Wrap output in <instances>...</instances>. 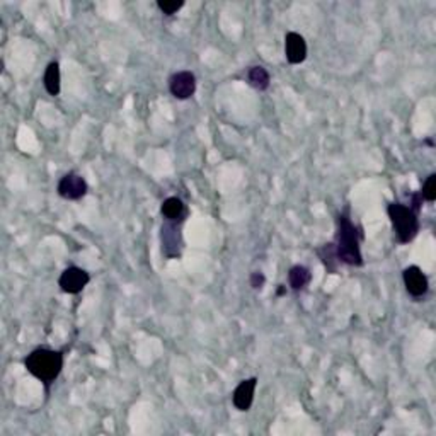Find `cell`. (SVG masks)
Here are the masks:
<instances>
[{
	"mask_svg": "<svg viewBox=\"0 0 436 436\" xmlns=\"http://www.w3.org/2000/svg\"><path fill=\"white\" fill-rule=\"evenodd\" d=\"M387 213H389L397 241L401 244H409L411 241H415L419 232V220L411 207H406L402 203H390Z\"/></svg>",
	"mask_w": 436,
	"mask_h": 436,
	"instance_id": "3957f363",
	"label": "cell"
},
{
	"mask_svg": "<svg viewBox=\"0 0 436 436\" xmlns=\"http://www.w3.org/2000/svg\"><path fill=\"white\" fill-rule=\"evenodd\" d=\"M85 193H87V182H85V179L80 174L69 173L60 179L58 195L62 198L76 201L84 198Z\"/></svg>",
	"mask_w": 436,
	"mask_h": 436,
	"instance_id": "8992f818",
	"label": "cell"
},
{
	"mask_svg": "<svg viewBox=\"0 0 436 436\" xmlns=\"http://www.w3.org/2000/svg\"><path fill=\"white\" fill-rule=\"evenodd\" d=\"M285 55L288 63H292V65H298V63L305 62V58H307V43H305L304 36L293 31L286 33Z\"/></svg>",
	"mask_w": 436,
	"mask_h": 436,
	"instance_id": "ba28073f",
	"label": "cell"
},
{
	"mask_svg": "<svg viewBox=\"0 0 436 436\" xmlns=\"http://www.w3.org/2000/svg\"><path fill=\"white\" fill-rule=\"evenodd\" d=\"M286 293V288L283 285H279V288H278V295H285Z\"/></svg>",
	"mask_w": 436,
	"mask_h": 436,
	"instance_id": "e0dca14e",
	"label": "cell"
},
{
	"mask_svg": "<svg viewBox=\"0 0 436 436\" xmlns=\"http://www.w3.org/2000/svg\"><path fill=\"white\" fill-rule=\"evenodd\" d=\"M24 367L33 377L41 380L44 385H50L62 374L63 355L55 349L38 348L26 356Z\"/></svg>",
	"mask_w": 436,
	"mask_h": 436,
	"instance_id": "7a4b0ae2",
	"label": "cell"
},
{
	"mask_svg": "<svg viewBox=\"0 0 436 436\" xmlns=\"http://www.w3.org/2000/svg\"><path fill=\"white\" fill-rule=\"evenodd\" d=\"M402 278H404V285L409 295H412L415 298H421L428 293L430 283H428L426 274L423 273L421 268L417 266L406 268L404 273H402Z\"/></svg>",
	"mask_w": 436,
	"mask_h": 436,
	"instance_id": "52a82bcc",
	"label": "cell"
},
{
	"mask_svg": "<svg viewBox=\"0 0 436 436\" xmlns=\"http://www.w3.org/2000/svg\"><path fill=\"white\" fill-rule=\"evenodd\" d=\"M421 198H424L428 203H433L436 200V174H430L421 191Z\"/></svg>",
	"mask_w": 436,
	"mask_h": 436,
	"instance_id": "5bb4252c",
	"label": "cell"
},
{
	"mask_svg": "<svg viewBox=\"0 0 436 436\" xmlns=\"http://www.w3.org/2000/svg\"><path fill=\"white\" fill-rule=\"evenodd\" d=\"M264 281H266V278H264V274L261 273V271H254V273L251 274V286L254 290L263 288Z\"/></svg>",
	"mask_w": 436,
	"mask_h": 436,
	"instance_id": "2e32d148",
	"label": "cell"
},
{
	"mask_svg": "<svg viewBox=\"0 0 436 436\" xmlns=\"http://www.w3.org/2000/svg\"><path fill=\"white\" fill-rule=\"evenodd\" d=\"M157 7L166 16H173L184 7V0H159Z\"/></svg>",
	"mask_w": 436,
	"mask_h": 436,
	"instance_id": "9a60e30c",
	"label": "cell"
},
{
	"mask_svg": "<svg viewBox=\"0 0 436 436\" xmlns=\"http://www.w3.org/2000/svg\"><path fill=\"white\" fill-rule=\"evenodd\" d=\"M247 80L249 85L254 87L256 91H266V89L270 87V73H268V70L261 65L249 69Z\"/></svg>",
	"mask_w": 436,
	"mask_h": 436,
	"instance_id": "4fadbf2b",
	"label": "cell"
},
{
	"mask_svg": "<svg viewBox=\"0 0 436 436\" xmlns=\"http://www.w3.org/2000/svg\"><path fill=\"white\" fill-rule=\"evenodd\" d=\"M256 385H258V378L256 377L242 380V382L238 383L232 396V402H234V406H236V409H238V411H242V412L251 409L252 401H254Z\"/></svg>",
	"mask_w": 436,
	"mask_h": 436,
	"instance_id": "9c48e42d",
	"label": "cell"
},
{
	"mask_svg": "<svg viewBox=\"0 0 436 436\" xmlns=\"http://www.w3.org/2000/svg\"><path fill=\"white\" fill-rule=\"evenodd\" d=\"M169 91L174 98L179 101H186L193 98L196 92V77L193 72L182 70V72L174 73L169 80Z\"/></svg>",
	"mask_w": 436,
	"mask_h": 436,
	"instance_id": "5b68a950",
	"label": "cell"
},
{
	"mask_svg": "<svg viewBox=\"0 0 436 436\" xmlns=\"http://www.w3.org/2000/svg\"><path fill=\"white\" fill-rule=\"evenodd\" d=\"M334 251H336L338 261L348 264V266H361L363 264V256H361L360 249V232L346 213H341L338 217Z\"/></svg>",
	"mask_w": 436,
	"mask_h": 436,
	"instance_id": "6da1fadb",
	"label": "cell"
},
{
	"mask_svg": "<svg viewBox=\"0 0 436 436\" xmlns=\"http://www.w3.org/2000/svg\"><path fill=\"white\" fill-rule=\"evenodd\" d=\"M60 65L58 62H51L50 65L44 70V77H43V84L44 89L50 96H58L60 94Z\"/></svg>",
	"mask_w": 436,
	"mask_h": 436,
	"instance_id": "8fae6325",
	"label": "cell"
},
{
	"mask_svg": "<svg viewBox=\"0 0 436 436\" xmlns=\"http://www.w3.org/2000/svg\"><path fill=\"white\" fill-rule=\"evenodd\" d=\"M311 278H312L311 270L305 266H300V264L293 266L288 273L290 286H292L293 290H297V292L298 290H304L305 286L308 285V281H311Z\"/></svg>",
	"mask_w": 436,
	"mask_h": 436,
	"instance_id": "7c38bea8",
	"label": "cell"
},
{
	"mask_svg": "<svg viewBox=\"0 0 436 436\" xmlns=\"http://www.w3.org/2000/svg\"><path fill=\"white\" fill-rule=\"evenodd\" d=\"M160 211H162V215L166 217L167 222L177 223V222H182L186 217V204L182 203L181 198L173 196V198H167L166 201H164Z\"/></svg>",
	"mask_w": 436,
	"mask_h": 436,
	"instance_id": "30bf717a",
	"label": "cell"
},
{
	"mask_svg": "<svg viewBox=\"0 0 436 436\" xmlns=\"http://www.w3.org/2000/svg\"><path fill=\"white\" fill-rule=\"evenodd\" d=\"M89 281H91V277H89L87 271H84L82 268L77 266H70L60 274L58 285L65 293L77 295V293H80L82 290L87 286Z\"/></svg>",
	"mask_w": 436,
	"mask_h": 436,
	"instance_id": "277c9868",
	"label": "cell"
}]
</instances>
